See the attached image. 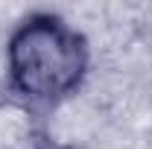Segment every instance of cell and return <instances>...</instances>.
I'll return each mask as SVG.
<instances>
[{
  "label": "cell",
  "instance_id": "cell-1",
  "mask_svg": "<svg viewBox=\"0 0 152 149\" xmlns=\"http://www.w3.org/2000/svg\"><path fill=\"white\" fill-rule=\"evenodd\" d=\"M91 67L85 35L53 12H35L6 41V73L18 99L56 105L79 91Z\"/></svg>",
  "mask_w": 152,
  "mask_h": 149
},
{
  "label": "cell",
  "instance_id": "cell-2",
  "mask_svg": "<svg viewBox=\"0 0 152 149\" xmlns=\"http://www.w3.org/2000/svg\"><path fill=\"white\" fill-rule=\"evenodd\" d=\"M0 149H50L35 105L18 96L0 99Z\"/></svg>",
  "mask_w": 152,
  "mask_h": 149
}]
</instances>
